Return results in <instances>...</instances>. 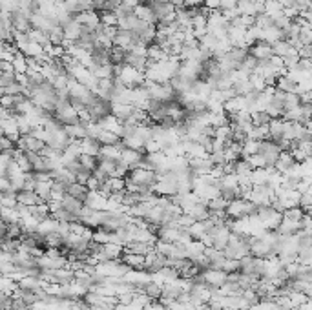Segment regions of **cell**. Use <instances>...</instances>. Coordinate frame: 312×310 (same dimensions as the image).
<instances>
[{"label": "cell", "mask_w": 312, "mask_h": 310, "mask_svg": "<svg viewBox=\"0 0 312 310\" xmlns=\"http://www.w3.org/2000/svg\"><path fill=\"white\" fill-rule=\"evenodd\" d=\"M7 150H17L15 148V141L9 139L7 135H0V154L7 152Z\"/></svg>", "instance_id": "db71d44e"}, {"label": "cell", "mask_w": 312, "mask_h": 310, "mask_svg": "<svg viewBox=\"0 0 312 310\" xmlns=\"http://www.w3.org/2000/svg\"><path fill=\"white\" fill-rule=\"evenodd\" d=\"M143 294L148 296L152 301H159L162 296V285L157 281H148L146 285H143Z\"/></svg>", "instance_id": "83f0119b"}, {"label": "cell", "mask_w": 312, "mask_h": 310, "mask_svg": "<svg viewBox=\"0 0 312 310\" xmlns=\"http://www.w3.org/2000/svg\"><path fill=\"white\" fill-rule=\"evenodd\" d=\"M133 15L137 18H141L146 24H156V18H154V13H152L150 6H144V4H139L135 9H133Z\"/></svg>", "instance_id": "836d02e7"}, {"label": "cell", "mask_w": 312, "mask_h": 310, "mask_svg": "<svg viewBox=\"0 0 312 310\" xmlns=\"http://www.w3.org/2000/svg\"><path fill=\"white\" fill-rule=\"evenodd\" d=\"M283 150L277 146L276 143H272L270 139H265V141H259L258 146V155L261 157V161L265 162V168H274V162L279 157Z\"/></svg>", "instance_id": "277c9868"}, {"label": "cell", "mask_w": 312, "mask_h": 310, "mask_svg": "<svg viewBox=\"0 0 312 310\" xmlns=\"http://www.w3.org/2000/svg\"><path fill=\"white\" fill-rule=\"evenodd\" d=\"M33 190H35L37 195L40 197L42 203L48 204L51 201V181H48V183H35Z\"/></svg>", "instance_id": "e575fe53"}, {"label": "cell", "mask_w": 312, "mask_h": 310, "mask_svg": "<svg viewBox=\"0 0 312 310\" xmlns=\"http://www.w3.org/2000/svg\"><path fill=\"white\" fill-rule=\"evenodd\" d=\"M101 146L102 144L99 143V141H95V139H90L86 137L80 141V152L82 154H88V155H99V152H101Z\"/></svg>", "instance_id": "d6a6232c"}, {"label": "cell", "mask_w": 312, "mask_h": 310, "mask_svg": "<svg viewBox=\"0 0 312 310\" xmlns=\"http://www.w3.org/2000/svg\"><path fill=\"white\" fill-rule=\"evenodd\" d=\"M164 267H166V257H162L161 254H157L156 250H152L150 254L144 256V265H143L144 272L156 274V272H159V270L164 269Z\"/></svg>", "instance_id": "4fadbf2b"}, {"label": "cell", "mask_w": 312, "mask_h": 310, "mask_svg": "<svg viewBox=\"0 0 312 310\" xmlns=\"http://www.w3.org/2000/svg\"><path fill=\"white\" fill-rule=\"evenodd\" d=\"M298 206H300L305 214L311 212V206H312V195H311V190L309 192H303L300 194V199H298Z\"/></svg>", "instance_id": "c3c4849f"}, {"label": "cell", "mask_w": 312, "mask_h": 310, "mask_svg": "<svg viewBox=\"0 0 312 310\" xmlns=\"http://www.w3.org/2000/svg\"><path fill=\"white\" fill-rule=\"evenodd\" d=\"M15 82H17V73L13 72V70H4V72L0 73V88L2 90L13 86Z\"/></svg>", "instance_id": "7bdbcfd3"}, {"label": "cell", "mask_w": 312, "mask_h": 310, "mask_svg": "<svg viewBox=\"0 0 312 310\" xmlns=\"http://www.w3.org/2000/svg\"><path fill=\"white\" fill-rule=\"evenodd\" d=\"M154 245L156 243H141V241H132V243H128L124 245V252H130V254H137V256H146V254H150L154 250Z\"/></svg>", "instance_id": "cb8c5ba5"}, {"label": "cell", "mask_w": 312, "mask_h": 310, "mask_svg": "<svg viewBox=\"0 0 312 310\" xmlns=\"http://www.w3.org/2000/svg\"><path fill=\"white\" fill-rule=\"evenodd\" d=\"M150 9L154 13V18L157 22H174L175 20V7L166 0H154L150 4Z\"/></svg>", "instance_id": "52a82bcc"}, {"label": "cell", "mask_w": 312, "mask_h": 310, "mask_svg": "<svg viewBox=\"0 0 312 310\" xmlns=\"http://www.w3.org/2000/svg\"><path fill=\"white\" fill-rule=\"evenodd\" d=\"M11 64V68H13V72L17 73V75H22V73H26L28 72V64H26V57L20 51H18L15 57H13V60L9 62Z\"/></svg>", "instance_id": "74e56055"}, {"label": "cell", "mask_w": 312, "mask_h": 310, "mask_svg": "<svg viewBox=\"0 0 312 310\" xmlns=\"http://www.w3.org/2000/svg\"><path fill=\"white\" fill-rule=\"evenodd\" d=\"M95 141H99L101 144H117L120 141L115 133H112V131L108 130H101L99 128V133L95 135Z\"/></svg>", "instance_id": "60d3db41"}, {"label": "cell", "mask_w": 312, "mask_h": 310, "mask_svg": "<svg viewBox=\"0 0 312 310\" xmlns=\"http://www.w3.org/2000/svg\"><path fill=\"white\" fill-rule=\"evenodd\" d=\"M110 185V190H112V195L114 194H119V192H124L126 190V186H124V179H120V177H110L106 181Z\"/></svg>", "instance_id": "f907efd6"}, {"label": "cell", "mask_w": 312, "mask_h": 310, "mask_svg": "<svg viewBox=\"0 0 312 310\" xmlns=\"http://www.w3.org/2000/svg\"><path fill=\"white\" fill-rule=\"evenodd\" d=\"M274 88L279 90V91H283V93H298V82L292 80L287 73H285V75H279V77L276 78Z\"/></svg>", "instance_id": "ffe728a7"}, {"label": "cell", "mask_w": 312, "mask_h": 310, "mask_svg": "<svg viewBox=\"0 0 312 310\" xmlns=\"http://www.w3.org/2000/svg\"><path fill=\"white\" fill-rule=\"evenodd\" d=\"M46 146L42 139L35 137L33 133H26V135H20V137L15 141V148L18 152H33V154H39L40 150Z\"/></svg>", "instance_id": "ba28073f"}, {"label": "cell", "mask_w": 312, "mask_h": 310, "mask_svg": "<svg viewBox=\"0 0 312 310\" xmlns=\"http://www.w3.org/2000/svg\"><path fill=\"white\" fill-rule=\"evenodd\" d=\"M170 86L175 90V93H188V91L192 90V86L195 80H192V78L185 77V75H181V73H175L174 77L168 80Z\"/></svg>", "instance_id": "e0dca14e"}, {"label": "cell", "mask_w": 312, "mask_h": 310, "mask_svg": "<svg viewBox=\"0 0 312 310\" xmlns=\"http://www.w3.org/2000/svg\"><path fill=\"white\" fill-rule=\"evenodd\" d=\"M106 2L108 0H90V9H93L97 13H102L104 7H106Z\"/></svg>", "instance_id": "11a10c76"}, {"label": "cell", "mask_w": 312, "mask_h": 310, "mask_svg": "<svg viewBox=\"0 0 312 310\" xmlns=\"http://www.w3.org/2000/svg\"><path fill=\"white\" fill-rule=\"evenodd\" d=\"M256 70H258V60L256 59H252L250 55H246V59L241 62V66H239V72H243L245 75H254L256 73Z\"/></svg>", "instance_id": "b9f144b4"}, {"label": "cell", "mask_w": 312, "mask_h": 310, "mask_svg": "<svg viewBox=\"0 0 312 310\" xmlns=\"http://www.w3.org/2000/svg\"><path fill=\"white\" fill-rule=\"evenodd\" d=\"M256 210H258V206H254L250 201H246V199H234V201H230L227 204L225 214H227L228 221H241L256 215Z\"/></svg>", "instance_id": "6da1fadb"}, {"label": "cell", "mask_w": 312, "mask_h": 310, "mask_svg": "<svg viewBox=\"0 0 312 310\" xmlns=\"http://www.w3.org/2000/svg\"><path fill=\"white\" fill-rule=\"evenodd\" d=\"M122 265H126L130 270H143L144 256H137V254H130V252L122 250V256L119 259Z\"/></svg>", "instance_id": "44dd1931"}, {"label": "cell", "mask_w": 312, "mask_h": 310, "mask_svg": "<svg viewBox=\"0 0 312 310\" xmlns=\"http://www.w3.org/2000/svg\"><path fill=\"white\" fill-rule=\"evenodd\" d=\"M166 2H170V4H172V6H174L175 9H177V7H183V6H185V0H166Z\"/></svg>", "instance_id": "91938a15"}, {"label": "cell", "mask_w": 312, "mask_h": 310, "mask_svg": "<svg viewBox=\"0 0 312 310\" xmlns=\"http://www.w3.org/2000/svg\"><path fill=\"white\" fill-rule=\"evenodd\" d=\"M59 203H60V206H62L64 210L72 212V214H77V215H78V212L82 210V206H84V203H80L78 199H75V197H72V195H68V194H64V195H62V199H60Z\"/></svg>", "instance_id": "4316f807"}, {"label": "cell", "mask_w": 312, "mask_h": 310, "mask_svg": "<svg viewBox=\"0 0 312 310\" xmlns=\"http://www.w3.org/2000/svg\"><path fill=\"white\" fill-rule=\"evenodd\" d=\"M154 192L157 195H175L179 192V177L172 172L162 173V175H159V179H157L156 186H154Z\"/></svg>", "instance_id": "3957f363"}, {"label": "cell", "mask_w": 312, "mask_h": 310, "mask_svg": "<svg viewBox=\"0 0 312 310\" xmlns=\"http://www.w3.org/2000/svg\"><path fill=\"white\" fill-rule=\"evenodd\" d=\"M78 164L82 168H86V170H90V172H93L97 168V157L95 155H88V154H80L77 157Z\"/></svg>", "instance_id": "ee69618b"}, {"label": "cell", "mask_w": 312, "mask_h": 310, "mask_svg": "<svg viewBox=\"0 0 312 310\" xmlns=\"http://www.w3.org/2000/svg\"><path fill=\"white\" fill-rule=\"evenodd\" d=\"M88 192H90V190H88V186L80 185V183H72V185L66 188L68 195H72V197H75V199H78L80 203H84V199H86V195H88Z\"/></svg>", "instance_id": "1f68e13d"}, {"label": "cell", "mask_w": 312, "mask_h": 310, "mask_svg": "<svg viewBox=\"0 0 312 310\" xmlns=\"http://www.w3.org/2000/svg\"><path fill=\"white\" fill-rule=\"evenodd\" d=\"M120 4H122V6L124 7H128V9H135V7L139 6V0H122V2H120Z\"/></svg>", "instance_id": "6f0895ef"}, {"label": "cell", "mask_w": 312, "mask_h": 310, "mask_svg": "<svg viewBox=\"0 0 312 310\" xmlns=\"http://www.w3.org/2000/svg\"><path fill=\"white\" fill-rule=\"evenodd\" d=\"M301 102H300V95L298 93H285L283 97V112L285 110H292V108H298Z\"/></svg>", "instance_id": "bcb514c9"}, {"label": "cell", "mask_w": 312, "mask_h": 310, "mask_svg": "<svg viewBox=\"0 0 312 310\" xmlns=\"http://www.w3.org/2000/svg\"><path fill=\"white\" fill-rule=\"evenodd\" d=\"M73 18H75L80 26H86V28H91V30H95L97 26L101 24V17H99V13L93 11V9L78 13V15H75Z\"/></svg>", "instance_id": "ac0fdd59"}, {"label": "cell", "mask_w": 312, "mask_h": 310, "mask_svg": "<svg viewBox=\"0 0 312 310\" xmlns=\"http://www.w3.org/2000/svg\"><path fill=\"white\" fill-rule=\"evenodd\" d=\"M99 17H101V24H104V26H117V17H115V13L102 11V13H99Z\"/></svg>", "instance_id": "f5cc1de1"}, {"label": "cell", "mask_w": 312, "mask_h": 310, "mask_svg": "<svg viewBox=\"0 0 312 310\" xmlns=\"http://www.w3.org/2000/svg\"><path fill=\"white\" fill-rule=\"evenodd\" d=\"M272 53L276 55V57H279V59H285V57H288V55H296L298 53V49L292 48L290 44H288L287 40H277L272 44Z\"/></svg>", "instance_id": "484cf974"}, {"label": "cell", "mask_w": 312, "mask_h": 310, "mask_svg": "<svg viewBox=\"0 0 312 310\" xmlns=\"http://www.w3.org/2000/svg\"><path fill=\"white\" fill-rule=\"evenodd\" d=\"M154 0H139V4H144V6H150Z\"/></svg>", "instance_id": "6125c7cd"}, {"label": "cell", "mask_w": 312, "mask_h": 310, "mask_svg": "<svg viewBox=\"0 0 312 310\" xmlns=\"http://www.w3.org/2000/svg\"><path fill=\"white\" fill-rule=\"evenodd\" d=\"M206 159L212 162V166H219V168H225L227 164V157H225V152H210V154L206 155Z\"/></svg>", "instance_id": "f6af8a7d"}, {"label": "cell", "mask_w": 312, "mask_h": 310, "mask_svg": "<svg viewBox=\"0 0 312 310\" xmlns=\"http://www.w3.org/2000/svg\"><path fill=\"white\" fill-rule=\"evenodd\" d=\"M73 177H75V183H80V185H86L88 183V179L91 177V172L90 170H86V168H78L77 172L73 173Z\"/></svg>", "instance_id": "816d5d0a"}, {"label": "cell", "mask_w": 312, "mask_h": 310, "mask_svg": "<svg viewBox=\"0 0 312 310\" xmlns=\"http://www.w3.org/2000/svg\"><path fill=\"white\" fill-rule=\"evenodd\" d=\"M305 215V212L300 208V206H294V208H287L283 212V219L288 221H301V217Z\"/></svg>", "instance_id": "681fc988"}, {"label": "cell", "mask_w": 312, "mask_h": 310, "mask_svg": "<svg viewBox=\"0 0 312 310\" xmlns=\"http://www.w3.org/2000/svg\"><path fill=\"white\" fill-rule=\"evenodd\" d=\"M9 22H11V28L15 33H28L31 30L30 17L24 11H20V9L9 11Z\"/></svg>", "instance_id": "7c38bea8"}, {"label": "cell", "mask_w": 312, "mask_h": 310, "mask_svg": "<svg viewBox=\"0 0 312 310\" xmlns=\"http://www.w3.org/2000/svg\"><path fill=\"white\" fill-rule=\"evenodd\" d=\"M132 110H133L132 104H122V102H112V115H114V117H115L117 120H120V122H124V120L130 119V115H132Z\"/></svg>", "instance_id": "d4e9b609"}, {"label": "cell", "mask_w": 312, "mask_h": 310, "mask_svg": "<svg viewBox=\"0 0 312 310\" xmlns=\"http://www.w3.org/2000/svg\"><path fill=\"white\" fill-rule=\"evenodd\" d=\"M110 2H114V4H120L122 0H110Z\"/></svg>", "instance_id": "be15d7a7"}, {"label": "cell", "mask_w": 312, "mask_h": 310, "mask_svg": "<svg viewBox=\"0 0 312 310\" xmlns=\"http://www.w3.org/2000/svg\"><path fill=\"white\" fill-rule=\"evenodd\" d=\"M124 57H126L124 49L117 48V46L110 48V64L112 66H124Z\"/></svg>", "instance_id": "ab89813d"}, {"label": "cell", "mask_w": 312, "mask_h": 310, "mask_svg": "<svg viewBox=\"0 0 312 310\" xmlns=\"http://www.w3.org/2000/svg\"><path fill=\"white\" fill-rule=\"evenodd\" d=\"M254 172V166L246 157H239L237 161L232 162V173H235L237 177H248Z\"/></svg>", "instance_id": "603a6c76"}, {"label": "cell", "mask_w": 312, "mask_h": 310, "mask_svg": "<svg viewBox=\"0 0 312 310\" xmlns=\"http://www.w3.org/2000/svg\"><path fill=\"white\" fill-rule=\"evenodd\" d=\"M281 31L277 30V28H274V26H270V28H265V30H259V40L267 42V44H274V42L281 40Z\"/></svg>", "instance_id": "f1b7e54d"}, {"label": "cell", "mask_w": 312, "mask_h": 310, "mask_svg": "<svg viewBox=\"0 0 312 310\" xmlns=\"http://www.w3.org/2000/svg\"><path fill=\"white\" fill-rule=\"evenodd\" d=\"M254 26L259 28V30L270 28V26H274V18L269 17L267 13H261V15H258V17H254Z\"/></svg>", "instance_id": "7dc6e473"}, {"label": "cell", "mask_w": 312, "mask_h": 310, "mask_svg": "<svg viewBox=\"0 0 312 310\" xmlns=\"http://www.w3.org/2000/svg\"><path fill=\"white\" fill-rule=\"evenodd\" d=\"M235 9L239 15L246 17H258L265 13V0H237L235 2Z\"/></svg>", "instance_id": "9c48e42d"}, {"label": "cell", "mask_w": 312, "mask_h": 310, "mask_svg": "<svg viewBox=\"0 0 312 310\" xmlns=\"http://www.w3.org/2000/svg\"><path fill=\"white\" fill-rule=\"evenodd\" d=\"M17 206V192L7 190L0 194V208H15Z\"/></svg>", "instance_id": "8d00e7d4"}, {"label": "cell", "mask_w": 312, "mask_h": 310, "mask_svg": "<svg viewBox=\"0 0 312 310\" xmlns=\"http://www.w3.org/2000/svg\"><path fill=\"white\" fill-rule=\"evenodd\" d=\"M219 2H221V0H204L203 6L208 7L210 11H214V9H219Z\"/></svg>", "instance_id": "9f6ffc18"}, {"label": "cell", "mask_w": 312, "mask_h": 310, "mask_svg": "<svg viewBox=\"0 0 312 310\" xmlns=\"http://www.w3.org/2000/svg\"><path fill=\"white\" fill-rule=\"evenodd\" d=\"M212 162L206 157H188V170L194 175H206L212 172Z\"/></svg>", "instance_id": "5bb4252c"}, {"label": "cell", "mask_w": 312, "mask_h": 310, "mask_svg": "<svg viewBox=\"0 0 312 310\" xmlns=\"http://www.w3.org/2000/svg\"><path fill=\"white\" fill-rule=\"evenodd\" d=\"M212 309H214V307H212ZM214 310H228V309H214Z\"/></svg>", "instance_id": "e7e4bbea"}, {"label": "cell", "mask_w": 312, "mask_h": 310, "mask_svg": "<svg viewBox=\"0 0 312 310\" xmlns=\"http://www.w3.org/2000/svg\"><path fill=\"white\" fill-rule=\"evenodd\" d=\"M57 227H59V221H55L51 215L49 217H46V219H42L39 225H37V233H40V235H48V233L51 232H57Z\"/></svg>", "instance_id": "4dcf8cb0"}, {"label": "cell", "mask_w": 312, "mask_h": 310, "mask_svg": "<svg viewBox=\"0 0 312 310\" xmlns=\"http://www.w3.org/2000/svg\"><path fill=\"white\" fill-rule=\"evenodd\" d=\"M298 162L294 161V157H292V154L290 152H281L279 154V157L276 159V162H274V170H276L277 173H281V175H285L287 172H290L292 168L296 166Z\"/></svg>", "instance_id": "9a60e30c"}, {"label": "cell", "mask_w": 312, "mask_h": 310, "mask_svg": "<svg viewBox=\"0 0 312 310\" xmlns=\"http://www.w3.org/2000/svg\"><path fill=\"white\" fill-rule=\"evenodd\" d=\"M183 214L190 215L195 223H201V221L208 219L210 217V212H208V208H206V203H203V201H199V203H195L194 206H190V208L186 210V212H183Z\"/></svg>", "instance_id": "d6986e66"}, {"label": "cell", "mask_w": 312, "mask_h": 310, "mask_svg": "<svg viewBox=\"0 0 312 310\" xmlns=\"http://www.w3.org/2000/svg\"><path fill=\"white\" fill-rule=\"evenodd\" d=\"M119 80L126 88H130V90H133V88H137V86H143L144 84V73L137 72V70H133V68H128V66H122V72H120L119 75Z\"/></svg>", "instance_id": "30bf717a"}, {"label": "cell", "mask_w": 312, "mask_h": 310, "mask_svg": "<svg viewBox=\"0 0 312 310\" xmlns=\"http://www.w3.org/2000/svg\"><path fill=\"white\" fill-rule=\"evenodd\" d=\"M270 117L265 110H256V112H252L250 114V122H252V126H267L270 122Z\"/></svg>", "instance_id": "f35d334b"}, {"label": "cell", "mask_w": 312, "mask_h": 310, "mask_svg": "<svg viewBox=\"0 0 312 310\" xmlns=\"http://www.w3.org/2000/svg\"><path fill=\"white\" fill-rule=\"evenodd\" d=\"M256 217L258 221L261 223V227L265 230H276L277 225L281 223L283 219V214H279L277 210H274L272 206H259L256 210Z\"/></svg>", "instance_id": "5b68a950"}, {"label": "cell", "mask_w": 312, "mask_h": 310, "mask_svg": "<svg viewBox=\"0 0 312 310\" xmlns=\"http://www.w3.org/2000/svg\"><path fill=\"white\" fill-rule=\"evenodd\" d=\"M17 203L22 204V206H35V204H40V197L37 195L35 190H20L17 192Z\"/></svg>", "instance_id": "7402d4cb"}, {"label": "cell", "mask_w": 312, "mask_h": 310, "mask_svg": "<svg viewBox=\"0 0 312 310\" xmlns=\"http://www.w3.org/2000/svg\"><path fill=\"white\" fill-rule=\"evenodd\" d=\"M144 159V152H139V150H132V148H122L120 152V161L126 162L130 168H137L143 164Z\"/></svg>", "instance_id": "2e32d148"}, {"label": "cell", "mask_w": 312, "mask_h": 310, "mask_svg": "<svg viewBox=\"0 0 312 310\" xmlns=\"http://www.w3.org/2000/svg\"><path fill=\"white\" fill-rule=\"evenodd\" d=\"M197 310H214V309H212V307H210L208 303H203V305H199Z\"/></svg>", "instance_id": "94428289"}, {"label": "cell", "mask_w": 312, "mask_h": 310, "mask_svg": "<svg viewBox=\"0 0 312 310\" xmlns=\"http://www.w3.org/2000/svg\"><path fill=\"white\" fill-rule=\"evenodd\" d=\"M7 117H9V110H6V108L0 104V120L7 119Z\"/></svg>", "instance_id": "680465c9"}, {"label": "cell", "mask_w": 312, "mask_h": 310, "mask_svg": "<svg viewBox=\"0 0 312 310\" xmlns=\"http://www.w3.org/2000/svg\"><path fill=\"white\" fill-rule=\"evenodd\" d=\"M246 53L250 55L252 59L258 60V62H261V60H269L270 57L274 55L272 53V46L263 40H256V42H252L250 46H246Z\"/></svg>", "instance_id": "8fae6325"}, {"label": "cell", "mask_w": 312, "mask_h": 310, "mask_svg": "<svg viewBox=\"0 0 312 310\" xmlns=\"http://www.w3.org/2000/svg\"><path fill=\"white\" fill-rule=\"evenodd\" d=\"M227 204L228 201H225V199L219 195V197H214V199H208V201H206V208H208L210 215H214L217 214V212H225V210H227Z\"/></svg>", "instance_id": "d590c367"}, {"label": "cell", "mask_w": 312, "mask_h": 310, "mask_svg": "<svg viewBox=\"0 0 312 310\" xmlns=\"http://www.w3.org/2000/svg\"><path fill=\"white\" fill-rule=\"evenodd\" d=\"M276 197V190L274 186L270 185H261V186H252V190L248 192L246 201H250L254 206H270V203Z\"/></svg>", "instance_id": "7a4b0ae2"}, {"label": "cell", "mask_w": 312, "mask_h": 310, "mask_svg": "<svg viewBox=\"0 0 312 310\" xmlns=\"http://www.w3.org/2000/svg\"><path fill=\"white\" fill-rule=\"evenodd\" d=\"M212 139L221 141V143L225 144V148H227L228 144L234 141V139H232V130H230V124L216 126V128H214V137H212Z\"/></svg>", "instance_id": "f546056e"}, {"label": "cell", "mask_w": 312, "mask_h": 310, "mask_svg": "<svg viewBox=\"0 0 312 310\" xmlns=\"http://www.w3.org/2000/svg\"><path fill=\"white\" fill-rule=\"evenodd\" d=\"M53 117L59 120L62 126H68V124H77L80 117H78V112H75L72 108V104L68 101H59L57 102V106H55V112H53Z\"/></svg>", "instance_id": "8992f818"}]
</instances>
